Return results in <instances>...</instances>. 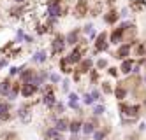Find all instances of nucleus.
<instances>
[{
    "label": "nucleus",
    "mask_w": 146,
    "mask_h": 140,
    "mask_svg": "<svg viewBox=\"0 0 146 140\" xmlns=\"http://www.w3.org/2000/svg\"><path fill=\"white\" fill-rule=\"evenodd\" d=\"M37 91H39V86L34 84V82H23V86L19 88V93H21V96H25V98L34 96Z\"/></svg>",
    "instance_id": "obj_1"
},
{
    "label": "nucleus",
    "mask_w": 146,
    "mask_h": 140,
    "mask_svg": "<svg viewBox=\"0 0 146 140\" xmlns=\"http://www.w3.org/2000/svg\"><path fill=\"white\" fill-rule=\"evenodd\" d=\"M83 55H85V47H81V46H78V47H74L69 55H67V63H79L81 61V58H83Z\"/></svg>",
    "instance_id": "obj_2"
},
{
    "label": "nucleus",
    "mask_w": 146,
    "mask_h": 140,
    "mask_svg": "<svg viewBox=\"0 0 146 140\" xmlns=\"http://www.w3.org/2000/svg\"><path fill=\"white\" fill-rule=\"evenodd\" d=\"M65 49V37L64 35H56L55 40L51 42V55H58Z\"/></svg>",
    "instance_id": "obj_3"
},
{
    "label": "nucleus",
    "mask_w": 146,
    "mask_h": 140,
    "mask_svg": "<svg viewBox=\"0 0 146 140\" xmlns=\"http://www.w3.org/2000/svg\"><path fill=\"white\" fill-rule=\"evenodd\" d=\"M130 23H121L116 30L111 34V44H120V42H123V32H125V28H127Z\"/></svg>",
    "instance_id": "obj_4"
},
{
    "label": "nucleus",
    "mask_w": 146,
    "mask_h": 140,
    "mask_svg": "<svg viewBox=\"0 0 146 140\" xmlns=\"http://www.w3.org/2000/svg\"><path fill=\"white\" fill-rule=\"evenodd\" d=\"M108 40V34L106 32H102V34H99L97 40H95V53H102V51H106L109 47V42Z\"/></svg>",
    "instance_id": "obj_5"
},
{
    "label": "nucleus",
    "mask_w": 146,
    "mask_h": 140,
    "mask_svg": "<svg viewBox=\"0 0 146 140\" xmlns=\"http://www.w3.org/2000/svg\"><path fill=\"white\" fill-rule=\"evenodd\" d=\"M120 110L125 114V116H139V105H130V103H120Z\"/></svg>",
    "instance_id": "obj_6"
},
{
    "label": "nucleus",
    "mask_w": 146,
    "mask_h": 140,
    "mask_svg": "<svg viewBox=\"0 0 146 140\" xmlns=\"http://www.w3.org/2000/svg\"><path fill=\"white\" fill-rule=\"evenodd\" d=\"M86 12H88V0H79L76 4V7H74V14L78 18H83Z\"/></svg>",
    "instance_id": "obj_7"
},
{
    "label": "nucleus",
    "mask_w": 146,
    "mask_h": 140,
    "mask_svg": "<svg viewBox=\"0 0 146 140\" xmlns=\"http://www.w3.org/2000/svg\"><path fill=\"white\" fill-rule=\"evenodd\" d=\"M11 119V105L7 102H0V121Z\"/></svg>",
    "instance_id": "obj_8"
},
{
    "label": "nucleus",
    "mask_w": 146,
    "mask_h": 140,
    "mask_svg": "<svg viewBox=\"0 0 146 140\" xmlns=\"http://www.w3.org/2000/svg\"><path fill=\"white\" fill-rule=\"evenodd\" d=\"M134 60H129V58H125V60H121V67H120V70H121V74H125V75H129L132 70H134Z\"/></svg>",
    "instance_id": "obj_9"
},
{
    "label": "nucleus",
    "mask_w": 146,
    "mask_h": 140,
    "mask_svg": "<svg viewBox=\"0 0 146 140\" xmlns=\"http://www.w3.org/2000/svg\"><path fill=\"white\" fill-rule=\"evenodd\" d=\"M130 47H132V44H129V42H127V44H123V46H120L118 51H116V56H114V58L125 60V58L129 56V53H130Z\"/></svg>",
    "instance_id": "obj_10"
},
{
    "label": "nucleus",
    "mask_w": 146,
    "mask_h": 140,
    "mask_svg": "<svg viewBox=\"0 0 146 140\" xmlns=\"http://www.w3.org/2000/svg\"><path fill=\"white\" fill-rule=\"evenodd\" d=\"M78 42H79V30H72V32H69L67 37H65V44H69V46H76Z\"/></svg>",
    "instance_id": "obj_11"
},
{
    "label": "nucleus",
    "mask_w": 146,
    "mask_h": 140,
    "mask_svg": "<svg viewBox=\"0 0 146 140\" xmlns=\"http://www.w3.org/2000/svg\"><path fill=\"white\" fill-rule=\"evenodd\" d=\"M55 130H58L60 133L62 131H67L69 130V119H67V117H60V119H56L55 121Z\"/></svg>",
    "instance_id": "obj_12"
},
{
    "label": "nucleus",
    "mask_w": 146,
    "mask_h": 140,
    "mask_svg": "<svg viewBox=\"0 0 146 140\" xmlns=\"http://www.w3.org/2000/svg\"><path fill=\"white\" fill-rule=\"evenodd\" d=\"M118 18H120V14H118L114 9H111V11H108V12H106V16H104V21H106V23H109V25H114V23L118 21Z\"/></svg>",
    "instance_id": "obj_13"
},
{
    "label": "nucleus",
    "mask_w": 146,
    "mask_h": 140,
    "mask_svg": "<svg viewBox=\"0 0 146 140\" xmlns=\"http://www.w3.org/2000/svg\"><path fill=\"white\" fill-rule=\"evenodd\" d=\"M90 68H92V60H81L76 72L78 74H86V72H90Z\"/></svg>",
    "instance_id": "obj_14"
},
{
    "label": "nucleus",
    "mask_w": 146,
    "mask_h": 140,
    "mask_svg": "<svg viewBox=\"0 0 146 140\" xmlns=\"http://www.w3.org/2000/svg\"><path fill=\"white\" fill-rule=\"evenodd\" d=\"M11 84H13V82H11V79H9V77H7V79H4L2 82H0V95L7 96V95H9V91H11Z\"/></svg>",
    "instance_id": "obj_15"
},
{
    "label": "nucleus",
    "mask_w": 146,
    "mask_h": 140,
    "mask_svg": "<svg viewBox=\"0 0 146 140\" xmlns=\"http://www.w3.org/2000/svg\"><path fill=\"white\" fill-rule=\"evenodd\" d=\"M95 124H97V123L93 121V119L86 121L85 124H81V126H83V133H85V135H90V133H93V130H95V128H97Z\"/></svg>",
    "instance_id": "obj_16"
},
{
    "label": "nucleus",
    "mask_w": 146,
    "mask_h": 140,
    "mask_svg": "<svg viewBox=\"0 0 146 140\" xmlns=\"http://www.w3.org/2000/svg\"><path fill=\"white\" fill-rule=\"evenodd\" d=\"M25 11H27V7L19 4V5H16V7H13V9H9V14L16 18V16H21V14H25Z\"/></svg>",
    "instance_id": "obj_17"
},
{
    "label": "nucleus",
    "mask_w": 146,
    "mask_h": 140,
    "mask_svg": "<svg viewBox=\"0 0 146 140\" xmlns=\"http://www.w3.org/2000/svg\"><path fill=\"white\" fill-rule=\"evenodd\" d=\"M79 130H81V121H78V119H74V121H69V131L70 133H79Z\"/></svg>",
    "instance_id": "obj_18"
},
{
    "label": "nucleus",
    "mask_w": 146,
    "mask_h": 140,
    "mask_svg": "<svg viewBox=\"0 0 146 140\" xmlns=\"http://www.w3.org/2000/svg\"><path fill=\"white\" fill-rule=\"evenodd\" d=\"M114 95H116V98H118V100H123L125 96H127V88H125L123 84H118V86H116V91H114Z\"/></svg>",
    "instance_id": "obj_19"
},
{
    "label": "nucleus",
    "mask_w": 146,
    "mask_h": 140,
    "mask_svg": "<svg viewBox=\"0 0 146 140\" xmlns=\"http://www.w3.org/2000/svg\"><path fill=\"white\" fill-rule=\"evenodd\" d=\"M18 93H19V84H18V82H13V84H11V91H9L7 98H9V100H14L16 96H18Z\"/></svg>",
    "instance_id": "obj_20"
},
{
    "label": "nucleus",
    "mask_w": 146,
    "mask_h": 140,
    "mask_svg": "<svg viewBox=\"0 0 146 140\" xmlns=\"http://www.w3.org/2000/svg\"><path fill=\"white\" fill-rule=\"evenodd\" d=\"M48 107H53L55 103H56V100H55V95H53V91H48L46 95H44V100H42Z\"/></svg>",
    "instance_id": "obj_21"
},
{
    "label": "nucleus",
    "mask_w": 146,
    "mask_h": 140,
    "mask_svg": "<svg viewBox=\"0 0 146 140\" xmlns=\"http://www.w3.org/2000/svg\"><path fill=\"white\" fill-rule=\"evenodd\" d=\"M46 137H48L49 140H62V133H60L58 130H55V128L48 130V131H46Z\"/></svg>",
    "instance_id": "obj_22"
},
{
    "label": "nucleus",
    "mask_w": 146,
    "mask_h": 140,
    "mask_svg": "<svg viewBox=\"0 0 146 140\" xmlns=\"http://www.w3.org/2000/svg\"><path fill=\"white\" fill-rule=\"evenodd\" d=\"M34 61H37V63H44L46 61V51H37L35 53V56H34Z\"/></svg>",
    "instance_id": "obj_23"
},
{
    "label": "nucleus",
    "mask_w": 146,
    "mask_h": 140,
    "mask_svg": "<svg viewBox=\"0 0 146 140\" xmlns=\"http://www.w3.org/2000/svg\"><path fill=\"white\" fill-rule=\"evenodd\" d=\"M108 133H109V128L100 130V131H95V133H93V140H104V137H106Z\"/></svg>",
    "instance_id": "obj_24"
},
{
    "label": "nucleus",
    "mask_w": 146,
    "mask_h": 140,
    "mask_svg": "<svg viewBox=\"0 0 146 140\" xmlns=\"http://www.w3.org/2000/svg\"><path fill=\"white\" fill-rule=\"evenodd\" d=\"M69 107L78 109V95L76 93H70V96H69Z\"/></svg>",
    "instance_id": "obj_25"
},
{
    "label": "nucleus",
    "mask_w": 146,
    "mask_h": 140,
    "mask_svg": "<svg viewBox=\"0 0 146 140\" xmlns=\"http://www.w3.org/2000/svg\"><path fill=\"white\" fill-rule=\"evenodd\" d=\"M144 51H146V46H144V44H139L137 47H135V55H137V56H143Z\"/></svg>",
    "instance_id": "obj_26"
},
{
    "label": "nucleus",
    "mask_w": 146,
    "mask_h": 140,
    "mask_svg": "<svg viewBox=\"0 0 146 140\" xmlns=\"http://www.w3.org/2000/svg\"><path fill=\"white\" fill-rule=\"evenodd\" d=\"M60 68H62V72H70V70H69V63H67L65 58L60 61Z\"/></svg>",
    "instance_id": "obj_27"
},
{
    "label": "nucleus",
    "mask_w": 146,
    "mask_h": 140,
    "mask_svg": "<svg viewBox=\"0 0 146 140\" xmlns=\"http://www.w3.org/2000/svg\"><path fill=\"white\" fill-rule=\"evenodd\" d=\"M104 112V105H95V107H93V114H95V116H100Z\"/></svg>",
    "instance_id": "obj_28"
},
{
    "label": "nucleus",
    "mask_w": 146,
    "mask_h": 140,
    "mask_svg": "<svg viewBox=\"0 0 146 140\" xmlns=\"http://www.w3.org/2000/svg\"><path fill=\"white\" fill-rule=\"evenodd\" d=\"M102 91H104V93H111V91H113L111 86H109V82H104V84H102Z\"/></svg>",
    "instance_id": "obj_29"
},
{
    "label": "nucleus",
    "mask_w": 146,
    "mask_h": 140,
    "mask_svg": "<svg viewBox=\"0 0 146 140\" xmlns=\"http://www.w3.org/2000/svg\"><path fill=\"white\" fill-rule=\"evenodd\" d=\"M97 67H99V68H106V67H108V61H106V60H99V61H97Z\"/></svg>",
    "instance_id": "obj_30"
},
{
    "label": "nucleus",
    "mask_w": 146,
    "mask_h": 140,
    "mask_svg": "<svg viewBox=\"0 0 146 140\" xmlns=\"http://www.w3.org/2000/svg\"><path fill=\"white\" fill-rule=\"evenodd\" d=\"M49 79H51V82H58V81H60V75H58V74H51Z\"/></svg>",
    "instance_id": "obj_31"
},
{
    "label": "nucleus",
    "mask_w": 146,
    "mask_h": 140,
    "mask_svg": "<svg viewBox=\"0 0 146 140\" xmlns=\"http://www.w3.org/2000/svg\"><path fill=\"white\" fill-rule=\"evenodd\" d=\"M108 72H109V74L113 75V77H116V75H118V68H114V67H111V68H109Z\"/></svg>",
    "instance_id": "obj_32"
},
{
    "label": "nucleus",
    "mask_w": 146,
    "mask_h": 140,
    "mask_svg": "<svg viewBox=\"0 0 146 140\" xmlns=\"http://www.w3.org/2000/svg\"><path fill=\"white\" fill-rule=\"evenodd\" d=\"M85 103H86V105H90V103H93V98H92V96H90V95H85Z\"/></svg>",
    "instance_id": "obj_33"
},
{
    "label": "nucleus",
    "mask_w": 146,
    "mask_h": 140,
    "mask_svg": "<svg viewBox=\"0 0 146 140\" xmlns=\"http://www.w3.org/2000/svg\"><path fill=\"white\" fill-rule=\"evenodd\" d=\"M90 96H92L93 100H100V98H99V96H100V93H99V91H92V95H90Z\"/></svg>",
    "instance_id": "obj_34"
},
{
    "label": "nucleus",
    "mask_w": 146,
    "mask_h": 140,
    "mask_svg": "<svg viewBox=\"0 0 146 140\" xmlns=\"http://www.w3.org/2000/svg\"><path fill=\"white\" fill-rule=\"evenodd\" d=\"M56 4H62V0H48V5H56Z\"/></svg>",
    "instance_id": "obj_35"
},
{
    "label": "nucleus",
    "mask_w": 146,
    "mask_h": 140,
    "mask_svg": "<svg viewBox=\"0 0 146 140\" xmlns=\"http://www.w3.org/2000/svg\"><path fill=\"white\" fill-rule=\"evenodd\" d=\"M18 74V68L16 67H11V70H9V75H16Z\"/></svg>",
    "instance_id": "obj_36"
},
{
    "label": "nucleus",
    "mask_w": 146,
    "mask_h": 140,
    "mask_svg": "<svg viewBox=\"0 0 146 140\" xmlns=\"http://www.w3.org/2000/svg\"><path fill=\"white\" fill-rule=\"evenodd\" d=\"M97 79H99V74L93 70V72H92V81H97Z\"/></svg>",
    "instance_id": "obj_37"
},
{
    "label": "nucleus",
    "mask_w": 146,
    "mask_h": 140,
    "mask_svg": "<svg viewBox=\"0 0 146 140\" xmlns=\"http://www.w3.org/2000/svg\"><path fill=\"white\" fill-rule=\"evenodd\" d=\"M85 32H86V34H90V32H92V25H86L85 26Z\"/></svg>",
    "instance_id": "obj_38"
},
{
    "label": "nucleus",
    "mask_w": 146,
    "mask_h": 140,
    "mask_svg": "<svg viewBox=\"0 0 146 140\" xmlns=\"http://www.w3.org/2000/svg\"><path fill=\"white\" fill-rule=\"evenodd\" d=\"M13 2H16V4H25L27 0H13Z\"/></svg>",
    "instance_id": "obj_39"
}]
</instances>
